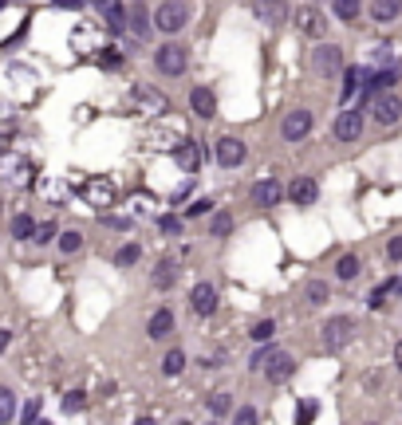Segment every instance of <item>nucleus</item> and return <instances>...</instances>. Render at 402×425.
<instances>
[{"label":"nucleus","mask_w":402,"mask_h":425,"mask_svg":"<svg viewBox=\"0 0 402 425\" xmlns=\"http://www.w3.org/2000/svg\"><path fill=\"white\" fill-rule=\"evenodd\" d=\"M0 178L12 181V185H28V181L36 178V166H32L24 154H12V150H4V154H0Z\"/></svg>","instance_id":"f257e3e1"},{"label":"nucleus","mask_w":402,"mask_h":425,"mask_svg":"<svg viewBox=\"0 0 402 425\" xmlns=\"http://www.w3.org/2000/svg\"><path fill=\"white\" fill-rule=\"evenodd\" d=\"M186 20H190V4L166 0V4H158V8H154V24H158L162 32H170V36L186 28Z\"/></svg>","instance_id":"f03ea898"},{"label":"nucleus","mask_w":402,"mask_h":425,"mask_svg":"<svg viewBox=\"0 0 402 425\" xmlns=\"http://www.w3.org/2000/svg\"><path fill=\"white\" fill-rule=\"evenodd\" d=\"M154 63H158L162 75H181L186 63H190V51L181 48V44H162V48L154 51Z\"/></svg>","instance_id":"7ed1b4c3"},{"label":"nucleus","mask_w":402,"mask_h":425,"mask_svg":"<svg viewBox=\"0 0 402 425\" xmlns=\"http://www.w3.org/2000/svg\"><path fill=\"white\" fill-rule=\"evenodd\" d=\"M83 201H87L91 209H111L115 205V197H119V189L111 185L107 178H91V181H83Z\"/></svg>","instance_id":"20e7f679"},{"label":"nucleus","mask_w":402,"mask_h":425,"mask_svg":"<svg viewBox=\"0 0 402 425\" xmlns=\"http://www.w3.org/2000/svg\"><path fill=\"white\" fill-rule=\"evenodd\" d=\"M131 107H138V115H154V119H158V115L170 110V99H166L162 91H150V87L138 83V87L131 91Z\"/></svg>","instance_id":"39448f33"},{"label":"nucleus","mask_w":402,"mask_h":425,"mask_svg":"<svg viewBox=\"0 0 402 425\" xmlns=\"http://www.w3.org/2000/svg\"><path fill=\"white\" fill-rule=\"evenodd\" d=\"M312 75H323V79H332V75H339L343 71V51L332 48V44H323V48L312 51Z\"/></svg>","instance_id":"423d86ee"},{"label":"nucleus","mask_w":402,"mask_h":425,"mask_svg":"<svg viewBox=\"0 0 402 425\" xmlns=\"http://www.w3.org/2000/svg\"><path fill=\"white\" fill-rule=\"evenodd\" d=\"M371 115H375V122L379 126H394V122L402 119V103H398V95H375L371 99Z\"/></svg>","instance_id":"0eeeda50"},{"label":"nucleus","mask_w":402,"mask_h":425,"mask_svg":"<svg viewBox=\"0 0 402 425\" xmlns=\"http://www.w3.org/2000/svg\"><path fill=\"white\" fill-rule=\"evenodd\" d=\"M249 197H252V205H257V209H276V205H280V197H284V189H280V181H276V178H261L257 185H252Z\"/></svg>","instance_id":"6e6552de"},{"label":"nucleus","mask_w":402,"mask_h":425,"mask_svg":"<svg viewBox=\"0 0 402 425\" xmlns=\"http://www.w3.org/2000/svg\"><path fill=\"white\" fill-rule=\"evenodd\" d=\"M351 335H355V319L351 315H335V319L323 323V343L328 346H343Z\"/></svg>","instance_id":"1a4fd4ad"},{"label":"nucleus","mask_w":402,"mask_h":425,"mask_svg":"<svg viewBox=\"0 0 402 425\" xmlns=\"http://www.w3.org/2000/svg\"><path fill=\"white\" fill-rule=\"evenodd\" d=\"M308 130H312V110H292V115H284V122H280L284 142H300Z\"/></svg>","instance_id":"9d476101"},{"label":"nucleus","mask_w":402,"mask_h":425,"mask_svg":"<svg viewBox=\"0 0 402 425\" xmlns=\"http://www.w3.org/2000/svg\"><path fill=\"white\" fill-rule=\"evenodd\" d=\"M213 158H217V166H225V169L241 166L245 162V142L241 138H221L217 146H213Z\"/></svg>","instance_id":"9b49d317"},{"label":"nucleus","mask_w":402,"mask_h":425,"mask_svg":"<svg viewBox=\"0 0 402 425\" xmlns=\"http://www.w3.org/2000/svg\"><path fill=\"white\" fill-rule=\"evenodd\" d=\"M363 134V115L359 110H343L339 119H335V138L339 142H355Z\"/></svg>","instance_id":"f8f14e48"},{"label":"nucleus","mask_w":402,"mask_h":425,"mask_svg":"<svg viewBox=\"0 0 402 425\" xmlns=\"http://www.w3.org/2000/svg\"><path fill=\"white\" fill-rule=\"evenodd\" d=\"M190 303H193L197 315H213V311H217V287H213V284H197L190 292Z\"/></svg>","instance_id":"ddd939ff"},{"label":"nucleus","mask_w":402,"mask_h":425,"mask_svg":"<svg viewBox=\"0 0 402 425\" xmlns=\"http://www.w3.org/2000/svg\"><path fill=\"white\" fill-rule=\"evenodd\" d=\"M190 107H193L197 119H213V115H217V95H213L209 87H193L190 91Z\"/></svg>","instance_id":"4468645a"},{"label":"nucleus","mask_w":402,"mask_h":425,"mask_svg":"<svg viewBox=\"0 0 402 425\" xmlns=\"http://www.w3.org/2000/svg\"><path fill=\"white\" fill-rule=\"evenodd\" d=\"M292 374H296V358L276 351V355L268 358V382H288Z\"/></svg>","instance_id":"2eb2a0df"},{"label":"nucleus","mask_w":402,"mask_h":425,"mask_svg":"<svg viewBox=\"0 0 402 425\" xmlns=\"http://www.w3.org/2000/svg\"><path fill=\"white\" fill-rule=\"evenodd\" d=\"M288 197L296 201V205H312V201L320 197V185H316L312 178H296V181L288 185Z\"/></svg>","instance_id":"dca6fc26"},{"label":"nucleus","mask_w":402,"mask_h":425,"mask_svg":"<svg viewBox=\"0 0 402 425\" xmlns=\"http://www.w3.org/2000/svg\"><path fill=\"white\" fill-rule=\"evenodd\" d=\"M99 12L107 16V28L111 32L131 28V8H127V4H99Z\"/></svg>","instance_id":"f3484780"},{"label":"nucleus","mask_w":402,"mask_h":425,"mask_svg":"<svg viewBox=\"0 0 402 425\" xmlns=\"http://www.w3.org/2000/svg\"><path fill=\"white\" fill-rule=\"evenodd\" d=\"M170 331H174V315L166 311V307H162V311H154L150 323H146V335H150V339H166Z\"/></svg>","instance_id":"a211bd4d"},{"label":"nucleus","mask_w":402,"mask_h":425,"mask_svg":"<svg viewBox=\"0 0 402 425\" xmlns=\"http://www.w3.org/2000/svg\"><path fill=\"white\" fill-rule=\"evenodd\" d=\"M174 158H178V166L186 169V174H193V169H197V162H201V154H197V146H193L190 138H181V146L174 150Z\"/></svg>","instance_id":"6ab92c4d"},{"label":"nucleus","mask_w":402,"mask_h":425,"mask_svg":"<svg viewBox=\"0 0 402 425\" xmlns=\"http://www.w3.org/2000/svg\"><path fill=\"white\" fill-rule=\"evenodd\" d=\"M174 284H178V260H162V264L154 268V287L166 292V287H174Z\"/></svg>","instance_id":"aec40b11"},{"label":"nucleus","mask_w":402,"mask_h":425,"mask_svg":"<svg viewBox=\"0 0 402 425\" xmlns=\"http://www.w3.org/2000/svg\"><path fill=\"white\" fill-rule=\"evenodd\" d=\"M36 221L28 217V213H20V217H12V237L16 240H36Z\"/></svg>","instance_id":"412c9836"},{"label":"nucleus","mask_w":402,"mask_h":425,"mask_svg":"<svg viewBox=\"0 0 402 425\" xmlns=\"http://www.w3.org/2000/svg\"><path fill=\"white\" fill-rule=\"evenodd\" d=\"M398 12H402V4H394V0H375V4H371V16L379 24H391Z\"/></svg>","instance_id":"4be33fe9"},{"label":"nucleus","mask_w":402,"mask_h":425,"mask_svg":"<svg viewBox=\"0 0 402 425\" xmlns=\"http://www.w3.org/2000/svg\"><path fill=\"white\" fill-rule=\"evenodd\" d=\"M252 12H257L264 24H280L284 16H288V8H284V4H264V0H261V4H252Z\"/></svg>","instance_id":"5701e85b"},{"label":"nucleus","mask_w":402,"mask_h":425,"mask_svg":"<svg viewBox=\"0 0 402 425\" xmlns=\"http://www.w3.org/2000/svg\"><path fill=\"white\" fill-rule=\"evenodd\" d=\"M205 405H209L213 421H221L225 414H233V398L229 394H209V398H205Z\"/></svg>","instance_id":"b1692460"},{"label":"nucleus","mask_w":402,"mask_h":425,"mask_svg":"<svg viewBox=\"0 0 402 425\" xmlns=\"http://www.w3.org/2000/svg\"><path fill=\"white\" fill-rule=\"evenodd\" d=\"M335 276H339V280H355V276H359V256H355V252L339 256V260H335Z\"/></svg>","instance_id":"393cba45"},{"label":"nucleus","mask_w":402,"mask_h":425,"mask_svg":"<svg viewBox=\"0 0 402 425\" xmlns=\"http://www.w3.org/2000/svg\"><path fill=\"white\" fill-rule=\"evenodd\" d=\"M323 28H328V20H323L320 8H308V12H304V32H308V36H323Z\"/></svg>","instance_id":"a878e982"},{"label":"nucleus","mask_w":402,"mask_h":425,"mask_svg":"<svg viewBox=\"0 0 402 425\" xmlns=\"http://www.w3.org/2000/svg\"><path fill=\"white\" fill-rule=\"evenodd\" d=\"M12 417H16V398L8 386H0V425H8Z\"/></svg>","instance_id":"bb28decb"},{"label":"nucleus","mask_w":402,"mask_h":425,"mask_svg":"<svg viewBox=\"0 0 402 425\" xmlns=\"http://www.w3.org/2000/svg\"><path fill=\"white\" fill-rule=\"evenodd\" d=\"M181 370H186V351H170V355L162 358V374H181Z\"/></svg>","instance_id":"cd10ccee"},{"label":"nucleus","mask_w":402,"mask_h":425,"mask_svg":"<svg viewBox=\"0 0 402 425\" xmlns=\"http://www.w3.org/2000/svg\"><path fill=\"white\" fill-rule=\"evenodd\" d=\"M304 299H308V303H312V307H320L323 299H328V284H320V280H312V284L304 287Z\"/></svg>","instance_id":"c85d7f7f"},{"label":"nucleus","mask_w":402,"mask_h":425,"mask_svg":"<svg viewBox=\"0 0 402 425\" xmlns=\"http://www.w3.org/2000/svg\"><path fill=\"white\" fill-rule=\"evenodd\" d=\"M79 248H83V233H75V228L60 233V252H79Z\"/></svg>","instance_id":"c756f323"},{"label":"nucleus","mask_w":402,"mask_h":425,"mask_svg":"<svg viewBox=\"0 0 402 425\" xmlns=\"http://www.w3.org/2000/svg\"><path fill=\"white\" fill-rule=\"evenodd\" d=\"M272 335H276V323H272V319H261V323H257V327H252V343H268V339Z\"/></svg>","instance_id":"7c9ffc66"},{"label":"nucleus","mask_w":402,"mask_h":425,"mask_svg":"<svg viewBox=\"0 0 402 425\" xmlns=\"http://www.w3.org/2000/svg\"><path fill=\"white\" fill-rule=\"evenodd\" d=\"M131 32H134V36H146V32H150V20H146V8H131Z\"/></svg>","instance_id":"2f4dec72"},{"label":"nucleus","mask_w":402,"mask_h":425,"mask_svg":"<svg viewBox=\"0 0 402 425\" xmlns=\"http://www.w3.org/2000/svg\"><path fill=\"white\" fill-rule=\"evenodd\" d=\"M363 83V71L359 67H347V83H343V99H355V91Z\"/></svg>","instance_id":"473e14b6"},{"label":"nucleus","mask_w":402,"mask_h":425,"mask_svg":"<svg viewBox=\"0 0 402 425\" xmlns=\"http://www.w3.org/2000/svg\"><path fill=\"white\" fill-rule=\"evenodd\" d=\"M83 405H87V394H83V390H71V394L63 398V410H67V414H79Z\"/></svg>","instance_id":"72a5a7b5"},{"label":"nucleus","mask_w":402,"mask_h":425,"mask_svg":"<svg viewBox=\"0 0 402 425\" xmlns=\"http://www.w3.org/2000/svg\"><path fill=\"white\" fill-rule=\"evenodd\" d=\"M209 228H213V237H229V233H233V217H229V213H217Z\"/></svg>","instance_id":"f704fd0d"},{"label":"nucleus","mask_w":402,"mask_h":425,"mask_svg":"<svg viewBox=\"0 0 402 425\" xmlns=\"http://www.w3.org/2000/svg\"><path fill=\"white\" fill-rule=\"evenodd\" d=\"M316 414H320V410H316V402H308V398H304V402H300V410H296V425L316 421Z\"/></svg>","instance_id":"c9c22d12"},{"label":"nucleus","mask_w":402,"mask_h":425,"mask_svg":"<svg viewBox=\"0 0 402 425\" xmlns=\"http://www.w3.org/2000/svg\"><path fill=\"white\" fill-rule=\"evenodd\" d=\"M359 4H355V0H339V4H335V16H339V20H355V16H359Z\"/></svg>","instance_id":"e433bc0d"},{"label":"nucleus","mask_w":402,"mask_h":425,"mask_svg":"<svg viewBox=\"0 0 402 425\" xmlns=\"http://www.w3.org/2000/svg\"><path fill=\"white\" fill-rule=\"evenodd\" d=\"M134 260H138V244H127V248H119V256H115V264H119V268H131Z\"/></svg>","instance_id":"4c0bfd02"},{"label":"nucleus","mask_w":402,"mask_h":425,"mask_svg":"<svg viewBox=\"0 0 402 425\" xmlns=\"http://www.w3.org/2000/svg\"><path fill=\"white\" fill-rule=\"evenodd\" d=\"M16 130V115L8 107H0V134H12Z\"/></svg>","instance_id":"58836bf2"},{"label":"nucleus","mask_w":402,"mask_h":425,"mask_svg":"<svg viewBox=\"0 0 402 425\" xmlns=\"http://www.w3.org/2000/svg\"><path fill=\"white\" fill-rule=\"evenodd\" d=\"M233 425H257V410H237V414H233Z\"/></svg>","instance_id":"ea45409f"},{"label":"nucleus","mask_w":402,"mask_h":425,"mask_svg":"<svg viewBox=\"0 0 402 425\" xmlns=\"http://www.w3.org/2000/svg\"><path fill=\"white\" fill-rule=\"evenodd\" d=\"M36 414H40V398H32V402L24 405V425H36Z\"/></svg>","instance_id":"a19ab883"},{"label":"nucleus","mask_w":402,"mask_h":425,"mask_svg":"<svg viewBox=\"0 0 402 425\" xmlns=\"http://www.w3.org/2000/svg\"><path fill=\"white\" fill-rule=\"evenodd\" d=\"M51 237H56V225H51V221H48V225H40V228H36V244H48Z\"/></svg>","instance_id":"79ce46f5"},{"label":"nucleus","mask_w":402,"mask_h":425,"mask_svg":"<svg viewBox=\"0 0 402 425\" xmlns=\"http://www.w3.org/2000/svg\"><path fill=\"white\" fill-rule=\"evenodd\" d=\"M387 260H394V264L402 260V237H394L391 244H387Z\"/></svg>","instance_id":"37998d69"},{"label":"nucleus","mask_w":402,"mask_h":425,"mask_svg":"<svg viewBox=\"0 0 402 425\" xmlns=\"http://www.w3.org/2000/svg\"><path fill=\"white\" fill-rule=\"evenodd\" d=\"M158 228H162V233H170V237H174V233H178V228H181V221H178V217H162V221H158Z\"/></svg>","instance_id":"c03bdc74"},{"label":"nucleus","mask_w":402,"mask_h":425,"mask_svg":"<svg viewBox=\"0 0 402 425\" xmlns=\"http://www.w3.org/2000/svg\"><path fill=\"white\" fill-rule=\"evenodd\" d=\"M209 209H213L209 201H193V205L186 209V217H201V213H209Z\"/></svg>","instance_id":"a18cd8bd"},{"label":"nucleus","mask_w":402,"mask_h":425,"mask_svg":"<svg viewBox=\"0 0 402 425\" xmlns=\"http://www.w3.org/2000/svg\"><path fill=\"white\" fill-rule=\"evenodd\" d=\"M8 343H12V331H0V355L8 351Z\"/></svg>","instance_id":"49530a36"},{"label":"nucleus","mask_w":402,"mask_h":425,"mask_svg":"<svg viewBox=\"0 0 402 425\" xmlns=\"http://www.w3.org/2000/svg\"><path fill=\"white\" fill-rule=\"evenodd\" d=\"M394 366H398V370H402V343L394 346Z\"/></svg>","instance_id":"de8ad7c7"},{"label":"nucleus","mask_w":402,"mask_h":425,"mask_svg":"<svg viewBox=\"0 0 402 425\" xmlns=\"http://www.w3.org/2000/svg\"><path fill=\"white\" fill-rule=\"evenodd\" d=\"M134 425H154V421H150V417H138V421H134Z\"/></svg>","instance_id":"09e8293b"},{"label":"nucleus","mask_w":402,"mask_h":425,"mask_svg":"<svg viewBox=\"0 0 402 425\" xmlns=\"http://www.w3.org/2000/svg\"><path fill=\"white\" fill-rule=\"evenodd\" d=\"M174 425H193V421H174Z\"/></svg>","instance_id":"8fccbe9b"},{"label":"nucleus","mask_w":402,"mask_h":425,"mask_svg":"<svg viewBox=\"0 0 402 425\" xmlns=\"http://www.w3.org/2000/svg\"><path fill=\"white\" fill-rule=\"evenodd\" d=\"M36 425H51V421H36Z\"/></svg>","instance_id":"3c124183"},{"label":"nucleus","mask_w":402,"mask_h":425,"mask_svg":"<svg viewBox=\"0 0 402 425\" xmlns=\"http://www.w3.org/2000/svg\"><path fill=\"white\" fill-rule=\"evenodd\" d=\"M398 292H402V280H398Z\"/></svg>","instance_id":"603ef678"},{"label":"nucleus","mask_w":402,"mask_h":425,"mask_svg":"<svg viewBox=\"0 0 402 425\" xmlns=\"http://www.w3.org/2000/svg\"><path fill=\"white\" fill-rule=\"evenodd\" d=\"M0 209H4V201H0Z\"/></svg>","instance_id":"864d4df0"},{"label":"nucleus","mask_w":402,"mask_h":425,"mask_svg":"<svg viewBox=\"0 0 402 425\" xmlns=\"http://www.w3.org/2000/svg\"><path fill=\"white\" fill-rule=\"evenodd\" d=\"M213 425H221V421H213Z\"/></svg>","instance_id":"5fc2aeb1"}]
</instances>
